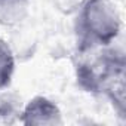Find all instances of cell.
Instances as JSON below:
<instances>
[{"label":"cell","instance_id":"1","mask_svg":"<svg viewBox=\"0 0 126 126\" xmlns=\"http://www.w3.org/2000/svg\"><path fill=\"white\" fill-rule=\"evenodd\" d=\"M79 61L74 65L77 86L88 94L104 96L120 117H125V80L126 58L123 46L117 42L76 53Z\"/></svg>","mask_w":126,"mask_h":126},{"label":"cell","instance_id":"2","mask_svg":"<svg viewBox=\"0 0 126 126\" xmlns=\"http://www.w3.org/2000/svg\"><path fill=\"white\" fill-rule=\"evenodd\" d=\"M122 27V15L114 0H80L73 25L76 53L116 43Z\"/></svg>","mask_w":126,"mask_h":126},{"label":"cell","instance_id":"3","mask_svg":"<svg viewBox=\"0 0 126 126\" xmlns=\"http://www.w3.org/2000/svg\"><path fill=\"white\" fill-rule=\"evenodd\" d=\"M18 122L22 125L55 126L62 123V111L53 99L45 95H36L21 107Z\"/></svg>","mask_w":126,"mask_h":126},{"label":"cell","instance_id":"4","mask_svg":"<svg viewBox=\"0 0 126 126\" xmlns=\"http://www.w3.org/2000/svg\"><path fill=\"white\" fill-rule=\"evenodd\" d=\"M31 11V0H0V27L18 28L21 27Z\"/></svg>","mask_w":126,"mask_h":126},{"label":"cell","instance_id":"5","mask_svg":"<svg viewBox=\"0 0 126 126\" xmlns=\"http://www.w3.org/2000/svg\"><path fill=\"white\" fill-rule=\"evenodd\" d=\"M16 71V55L9 42L0 37V92L9 89Z\"/></svg>","mask_w":126,"mask_h":126}]
</instances>
